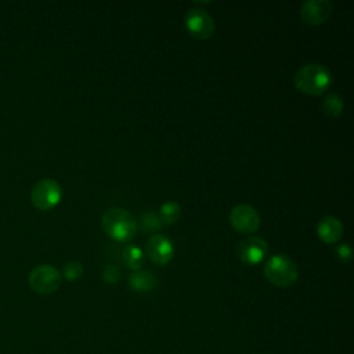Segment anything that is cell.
<instances>
[{
  "mask_svg": "<svg viewBox=\"0 0 354 354\" xmlns=\"http://www.w3.org/2000/svg\"><path fill=\"white\" fill-rule=\"evenodd\" d=\"M343 231L342 221L335 216H325L317 224L318 238L328 245L336 243L343 236Z\"/></svg>",
  "mask_w": 354,
  "mask_h": 354,
  "instance_id": "8fae6325",
  "label": "cell"
},
{
  "mask_svg": "<svg viewBox=\"0 0 354 354\" xmlns=\"http://www.w3.org/2000/svg\"><path fill=\"white\" fill-rule=\"evenodd\" d=\"M333 4L329 0H307L300 7V18L304 24H324L332 14Z\"/></svg>",
  "mask_w": 354,
  "mask_h": 354,
  "instance_id": "30bf717a",
  "label": "cell"
},
{
  "mask_svg": "<svg viewBox=\"0 0 354 354\" xmlns=\"http://www.w3.org/2000/svg\"><path fill=\"white\" fill-rule=\"evenodd\" d=\"M293 82L297 90L310 95H319L332 84V73L322 64H307L295 73Z\"/></svg>",
  "mask_w": 354,
  "mask_h": 354,
  "instance_id": "7a4b0ae2",
  "label": "cell"
},
{
  "mask_svg": "<svg viewBox=\"0 0 354 354\" xmlns=\"http://www.w3.org/2000/svg\"><path fill=\"white\" fill-rule=\"evenodd\" d=\"M336 254H337V257H339L340 261H343V263L350 261V260H351V248H350V245H348V243H340V245H337V248H336Z\"/></svg>",
  "mask_w": 354,
  "mask_h": 354,
  "instance_id": "d6986e66",
  "label": "cell"
},
{
  "mask_svg": "<svg viewBox=\"0 0 354 354\" xmlns=\"http://www.w3.org/2000/svg\"><path fill=\"white\" fill-rule=\"evenodd\" d=\"M231 227L241 234L256 232L260 227V214L259 212L248 203L236 205L231 209L228 216Z\"/></svg>",
  "mask_w": 354,
  "mask_h": 354,
  "instance_id": "8992f818",
  "label": "cell"
},
{
  "mask_svg": "<svg viewBox=\"0 0 354 354\" xmlns=\"http://www.w3.org/2000/svg\"><path fill=\"white\" fill-rule=\"evenodd\" d=\"M101 225L104 232L118 242L130 241L137 231V220L126 209L112 207L108 209L101 218Z\"/></svg>",
  "mask_w": 354,
  "mask_h": 354,
  "instance_id": "6da1fadb",
  "label": "cell"
},
{
  "mask_svg": "<svg viewBox=\"0 0 354 354\" xmlns=\"http://www.w3.org/2000/svg\"><path fill=\"white\" fill-rule=\"evenodd\" d=\"M122 260L127 268L133 271L141 270L144 264V252L137 245H126L122 252Z\"/></svg>",
  "mask_w": 354,
  "mask_h": 354,
  "instance_id": "4fadbf2b",
  "label": "cell"
},
{
  "mask_svg": "<svg viewBox=\"0 0 354 354\" xmlns=\"http://www.w3.org/2000/svg\"><path fill=\"white\" fill-rule=\"evenodd\" d=\"M62 275L68 281H76L83 275V266L79 261H68L62 268Z\"/></svg>",
  "mask_w": 354,
  "mask_h": 354,
  "instance_id": "e0dca14e",
  "label": "cell"
},
{
  "mask_svg": "<svg viewBox=\"0 0 354 354\" xmlns=\"http://www.w3.org/2000/svg\"><path fill=\"white\" fill-rule=\"evenodd\" d=\"M264 277L279 288H288L293 285L299 278L297 266L288 256L278 253L271 256L264 264Z\"/></svg>",
  "mask_w": 354,
  "mask_h": 354,
  "instance_id": "3957f363",
  "label": "cell"
},
{
  "mask_svg": "<svg viewBox=\"0 0 354 354\" xmlns=\"http://www.w3.org/2000/svg\"><path fill=\"white\" fill-rule=\"evenodd\" d=\"M62 198V188L58 181L53 178H41L39 180L32 191L30 199L32 203L40 210H48L58 205Z\"/></svg>",
  "mask_w": 354,
  "mask_h": 354,
  "instance_id": "277c9868",
  "label": "cell"
},
{
  "mask_svg": "<svg viewBox=\"0 0 354 354\" xmlns=\"http://www.w3.org/2000/svg\"><path fill=\"white\" fill-rule=\"evenodd\" d=\"M30 288L40 295H50L61 285V272L51 264L36 266L29 274Z\"/></svg>",
  "mask_w": 354,
  "mask_h": 354,
  "instance_id": "5b68a950",
  "label": "cell"
},
{
  "mask_svg": "<svg viewBox=\"0 0 354 354\" xmlns=\"http://www.w3.org/2000/svg\"><path fill=\"white\" fill-rule=\"evenodd\" d=\"M145 253L148 254L149 260L156 266H166L173 259L174 246L167 236L162 234H155L147 241Z\"/></svg>",
  "mask_w": 354,
  "mask_h": 354,
  "instance_id": "9c48e42d",
  "label": "cell"
},
{
  "mask_svg": "<svg viewBox=\"0 0 354 354\" xmlns=\"http://www.w3.org/2000/svg\"><path fill=\"white\" fill-rule=\"evenodd\" d=\"M268 252L267 242L260 236H250L241 241L236 246L239 260L246 266H256L261 263Z\"/></svg>",
  "mask_w": 354,
  "mask_h": 354,
  "instance_id": "ba28073f",
  "label": "cell"
},
{
  "mask_svg": "<svg viewBox=\"0 0 354 354\" xmlns=\"http://www.w3.org/2000/svg\"><path fill=\"white\" fill-rule=\"evenodd\" d=\"M119 278H120V271H119V268L116 266L108 264L104 268V271H102L104 282H106V283H116L119 281Z\"/></svg>",
  "mask_w": 354,
  "mask_h": 354,
  "instance_id": "ac0fdd59",
  "label": "cell"
},
{
  "mask_svg": "<svg viewBox=\"0 0 354 354\" xmlns=\"http://www.w3.org/2000/svg\"><path fill=\"white\" fill-rule=\"evenodd\" d=\"M158 281L156 277L148 270H137L129 275V285L133 290L147 293L155 289Z\"/></svg>",
  "mask_w": 354,
  "mask_h": 354,
  "instance_id": "7c38bea8",
  "label": "cell"
},
{
  "mask_svg": "<svg viewBox=\"0 0 354 354\" xmlns=\"http://www.w3.org/2000/svg\"><path fill=\"white\" fill-rule=\"evenodd\" d=\"M162 225H163V224H162V221H160V218H159V214H156V213H153V212H151V210L145 212V213L141 216V218H140V227H141V230L145 231V232L158 231V230H160Z\"/></svg>",
  "mask_w": 354,
  "mask_h": 354,
  "instance_id": "2e32d148",
  "label": "cell"
},
{
  "mask_svg": "<svg viewBox=\"0 0 354 354\" xmlns=\"http://www.w3.org/2000/svg\"><path fill=\"white\" fill-rule=\"evenodd\" d=\"M184 25L188 33L196 39H209L214 33V21L203 8H189L184 17Z\"/></svg>",
  "mask_w": 354,
  "mask_h": 354,
  "instance_id": "52a82bcc",
  "label": "cell"
},
{
  "mask_svg": "<svg viewBox=\"0 0 354 354\" xmlns=\"http://www.w3.org/2000/svg\"><path fill=\"white\" fill-rule=\"evenodd\" d=\"M322 108L328 116L336 118L343 112V98L336 93L328 94L322 101Z\"/></svg>",
  "mask_w": 354,
  "mask_h": 354,
  "instance_id": "9a60e30c",
  "label": "cell"
},
{
  "mask_svg": "<svg viewBox=\"0 0 354 354\" xmlns=\"http://www.w3.org/2000/svg\"><path fill=\"white\" fill-rule=\"evenodd\" d=\"M181 213V207L177 202L174 201H167L165 203H162L160 210H159V218L162 221V224L170 225L173 223H176L180 217Z\"/></svg>",
  "mask_w": 354,
  "mask_h": 354,
  "instance_id": "5bb4252c",
  "label": "cell"
}]
</instances>
